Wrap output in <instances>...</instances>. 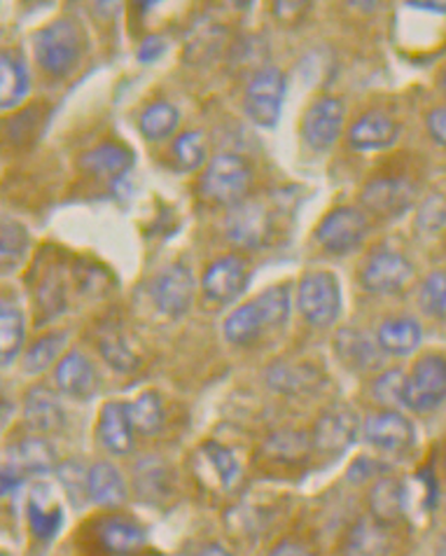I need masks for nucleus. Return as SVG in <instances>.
<instances>
[{
	"label": "nucleus",
	"mask_w": 446,
	"mask_h": 556,
	"mask_svg": "<svg viewBox=\"0 0 446 556\" xmlns=\"http://www.w3.org/2000/svg\"><path fill=\"white\" fill-rule=\"evenodd\" d=\"M290 308L292 302L288 286L267 288L263 295L241 304L225 318V339L234 346L255 344L267 330H281L285 326Z\"/></svg>",
	"instance_id": "nucleus-1"
},
{
	"label": "nucleus",
	"mask_w": 446,
	"mask_h": 556,
	"mask_svg": "<svg viewBox=\"0 0 446 556\" xmlns=\"http://www.w3.org/2000/svg\"><path fill=\"white\" fill-rule=\"evenodd\" d=\"M85 50L82 30L73 20H54L34 36L38 66L54 77H66L80 64Z\"/></svg>",
	"instance_id": "nucleus-2"
},
{
	"label": "nucleus",
	"mask_w": 446,
	"mask_h": 556,
	"mask_svg": "<svg viewBox=\"0 0 446 556\" xmlns=\"http://www.w3.org/2000/svg\"><path fill=\"white\" fill-rule=\"evenodd\" d=\"M253 185V168L241 154L222 152L206 164L202 176V194L220 206H237L249 199Z\"/></svg>",
	"instance_id": "nucleus-3"
},
{
	"label": "nucleus",
	"mask_w": 446,
	"mask_h": 556,
	"mask_svg": "<svg viewBox=\"0 0 446 556\" xmlns=\"http://www.w3.org/2000/svg\"><path fill=\"white\" fill-rule=\"evenodd\" d=\"M297 308L314 328H332L342 314V288L330 271L304 274L297 286Z\"/></svg>",
	"instance_id": "nucleus-4"
},
{
	"label": "nucleus",
	"mask_w": 446,
	"mask_h": 556,
	"mask_svg": "<svg viewBox=\"0 0 446 556\" xmlns=\"http://www.w3.org/2000/svg\"><path fill=\"white\" fill-rule=\"evenodd\" d=\"M288 80L281 68H259L253 73L243 94V111L259 129H276L281 122Z\"/></svg>",
	"instance_id": "nucleus-5"
},
{
	"label": "nucleus",
	"mask_w": 446,
	"mask_h": 556,
	"mask_svg": "<svg viewBox=\"0 0 446 556\" xmlns=\"http://www.w3.org/2000/svg\"><path fill=\"white\" fill-rule=\"evenodd\" d=\"M227 239L243 251H259L273 241L276 218L273 211L259 199H243L232 206L225 220Z\"/></svg>",
	"instance_id": "nucleus-6"
},
{
	"label": "nucleus",
	"mask_w": 446,
	"mask_h": 556,
	"mask_svg": "<svg viewBox=\"0 0 446 556\" xmlns=\"http://www.w3.org/2000/svg\"><path fill=\"white\" fill-rule=\"evenodd\" d=\"M446 400V358L439 353H425L411 367L405 381L403 407L425 414L437 409Z\"/></svg>",
	"instance_id": "nucleus-7"
},
{
	"label": "nucleus",
	"mask_w": 446,
	"mask_h": 556,
	"mask_svg": "<svg viewBox=\"0 0 446 556\" xmlns=\"http://www.w3.org/2000/svg\"><path fill=\"white\" fill-rule=\"evenodd\" d=\"M367 229V215L360 208L340 206L320 220L316 227V241L332 255H348L360 249Z\"/></svg>",
	"instance_id": "nucleus-8"
},
{
	"label": "nucleus",
	"mask_w": 446,
	"mask_h": 556,
	"mask_svg": "<svg viewBox=\"0 0 446 556\" xmlns=\"http://www.w3.org/2000/svg\"><path fill=\"white\" fill-rule=\"evenodd\" d=\"M346 105L336 97H318L302 117V138L314 152H328L344 131Z\"/></svg>",
	"instance_id": "nucleus-9"
},
{
	"label": "nucleus",
	"mask_w": 446,
	"mask_h": 556,
	"mask_svg": "<svg viewBox=\"0 0 446 556\" xmlns=\"http://www.w3.org/2000/svg\"><path fill=\"white\" fill-rule=\"evenodd\" d=\"M417 202V188L407 178H374L360 192V206L377 220H397Z\"/></svg>",
	"instance_id": "nucleus-10"
},
{
	"label": "nucleus",
	"mask_w": 446,
	"mask_h": 556,
	"mask_svg": "<svg viewBox=\"0 0 446 556\" xmlns=\"http://www.w3.org/2000/svg\"><path fill=\"white\" fill-rule=\"evenodd\" d=\"M194 274L182 262H174V265L164 267L150 288L152 302L168 318H180L190 312L194 302Z\"/></svg>",
	"instance_id": "nucleus-11"
},
{
	"label": "nucleus",
	"mask_w": 446,
	"mask_h": 556,
	"mask_svg": "<svg viewBox=\"0 0 446 556\" xmlns=\"http://www.w3.org/2000/svg\"><path fill=\"white\" fill-rule=\"evenodd\" d=\"M360 428L362 424L356 409H351L348 405H336L316 421L311 442L320 454L342 456L358 440Z\"/></svg>",
	"instance_id": "nucleus-12"
},
{
	"label": "nucleus",
	"mask_w": 446,
	"mask_h": 556,
	"mask_svg": "<svg viewBox=\"0 0 446 556\" xmlns=\"http://www.w3.org/2000/svg\"><path fill=\"white\" fill-rule=\"evenodd\" d=\"M251 283L249 262L239 255H225L215 260L202 276V290L211 302L227 304L243 295Z\"/></svg>",
	"instance_id": "nucleus-13"
},
{
	"label": "nucleus",
	"mask_w": 446,
	"mask_h": 556,
	"mask_svg": "<svg viewBox=\"0 0 446 556\" xmlns=\"http://www.w3.org/2000/svg\"><path fill=\"white\" fill-rule=\"evenodd\" d=\"M413 276V265L399 253L379 251L365 262L360 271V283L367 292L374 295H391V292L403 290Z\"/></svg>",
	"instance_id": "nucleus-14"
},
{
	"label": "nucleus",
	"mask_w": 446,
	"mask_h": 556,
	"mask_svg": "<svg viewBox=\"0 0 446 556\" xmlns=\"http://www.w3.org/2000/svg\"><path fill=\"white\" fill-rule=\"evenodd\" d=\"M365 442L386 454H405L417 440L411 421L395 409H383L369 416L362 426Z\"/></svg>",
	"instance_id": "nucleus-15"
},
{
	"label": "nucleus",
	"mask_w": 446,
	"mask_h": 556,
	"mask_svg": "<svg viewBox=\"0 0 446 556\" xmlns=\"http://www.w3.org/2000/svg\"><path fill=\"white\" fill-rule=\"evenodd\" d=\"M399 136V125L386 111H367L348 129V146L358 152H374L391 148Z\"/></svg>",
	"instance_id": "nucleus-16"
},
{
	"label": "nucleus",
	"mask_w": 446,
	"mask_h": 556,
	"mask_svg": "<svg viewBox=\"0 0 446 556\" xmlns=\"http://www.w3.org/2000/svg\"><path fill=\"white\" fill-rule=\"evenodd\" d=\"M133 421L127 403H105L99 412L97 435L107 452L127 456L133 450Z\"/></svg>",
	"instance_id": "nucleus-17"
},
{
	"label": "nucleus",
	"mask_w": 446,
	"mask_h": 556,
	"mask_svg": "<svg viewBox=\"0 0 446 556\" xmlns=\"http://www.w3.org/2000/svg\"><path fill=\"white\" fill-rule=\"evenodd\" d=\"M54 379L59 391L73 400H87L97 391V369L80 351H68L56 363Z\"/></svg>",
	"instance_id": "nucleus-18"
},
{
	"label": "nucleus",
	"mask_w": 446,
	"mask_h": 556,
	"mask_svg": "<svg viewBox=\"0 0 446 556\" xmlns=\"http://www.w3.org/2000/svg\"><path fill=\"white\" fill-rule=\"evenodd\" d=\"M85 174L103 178V180H119L129 174L133 164V152L119 143H101L97 148L87 150L78 160Z\"/></svg>",
	"instance_id": "nucleus-19"
},
{
	"label": "nucleus",
	"mask_w": 446,
	"mask_h": 556,
	"mask_svg": "<svg viewBox=\"0 0 446 556\" xmlns=\"http://www.w3.org/2000/svg\"><path fill=\"white\" fill-rule=\"evenodd\" d=\"M334 351L353 372H372L381 367V346L360 330H340L334 337Z\"/></svg>",
	"instance_id": "nucleus-20"
},
{
	"label": "nucleus",
	"mask_w": 446,
	"mask_h": 556,
	"mask_svg": "<svg viewBox=\"0 0 446 556\" xmlns=\"http://www.w3.org/2000/svg\"><path fill=\"white\" fill-rule=\"evenodd\" d=\"M145 529L129 517H107L97 527V540L105 552L115 556H127L145 545Z\"/></svg>",
	"instance_id": "nucleus-21"
},
{
	"label": "nucleus",
	"mask_w": 446,
	"mask_h": 556,
	"mask_svg": "<svg viewBox=\"0 0 446 556\" xmlns=\"http://www.w3.org/2000/svg\"><path fill=\"white\" fill-rule=\"evenodd\" d=\"M369 513L383 527H391L407 515V486L395 477H381L369 489Z\"/></svg>",
	"instance_id": "nucleus-22"
},
{
	"label": "nucleus",
	"mask_w": 446,
	"mask_h": 556,
	"mask_svg": "<svg viewBox=\"0 0 446 556\" xmlns=\"http://www.w3.org/2000/svg\"><path fill=\"white\" fill-rule=\"evenodd\" d=\"M87 498L101 507L115 509L127 501V482L113 463L101 460L87 470Z\"/></svg>",
	"instance_id": "nucleus-23"
},
{
	"label": "nucleus",
	"mask_w": 446,
	"mask_h": 556,
	"mask_svg": "<svg viewBox=\"0 0 446 556\" xmlns=\"http://www.w3.org/2000/svg\"><path fill=\"white\" fill-rule=\"evenodd\" d=\"M423 339V330L409 316H395L381 323L377 332V342L383 353L388 355H409L419 349Z\"/></svg>",
	"instance_id": "nucleus-24"
},
{
	"label": "nucleus",
	"mask_w": 446,
	"mask_h": 556,
	"mask_svg": "<svg viewBox=\"0 0 446 556\" xmlns=\"http://www.w3.org/2000/svg\"><path fill=\"white\" fill-rule=\"evenodd\" d=\"M24 419L34 430L48 432L64 424V409L52 391L44 386H34L24 397Z\"/></svg>",
	"instance_id": "nucleus-25"
},
{
	"label": "nucleus",
	"mask_w": 446,
	"mask_h": 556,
	"mask_svg": "<svg viewBox=\"0 0 446 556\" xmlns=\"http://www.w3.org/2000/svg\"><path fill=\"white\" fill-rule=\"evenodd\" d=\"M61 521H64V509L56 503H52L50 491L44 486H38L30 496L28 505V527L40 543H50L61 529Z\"/></svg>",
	"instance_id": "nucleus-26"
},
{
	"label": "nucleus",
	"mask_w": 446,
	"mask_h": 556,
	"mask_svg": "<svg viewBox=\"0 0 446 556\" xmlns=\"http://www.w3.org/2000/svg\"><path fill=\"white\" fill-rule=\"evenodd\" d=\"M133 482H136V491L138 496L143 498V503H157L168 498V493H171V470L164 460L160 458H143L138 460L136 472H133Z\"/></svg>",
	"instance_id": "nucleus-27"
},
{
	"label": "nucleus",
	"mask_w": 446,
	"mask_h": 556,
	"mask_svg": "<svg viewBox=\"0 0 446 556\" xmlns=\"http://www.w3.org/2000/svg\"><path fill=\"white\" fill-rule=\"evenodd\" d=\"M267 381L273 391L285 395H300L316 389L320 372L311 365H292V363H273L267 369Z\"/></svg>",
	"instance_id": "nucleus-28"
},
{
	"label": "nucleus",
	"mask_w": 446,
	"mask_h": 556,
	"mask_svg": "<svg viewBox=\"0 0 446 556\" xmlns=\"http://www.w3.org/2000/svg\"><path fill=\"white\" fill-rule=\"evenodd\" d=\"M28 87L30 77L24 61L12 52L0 54V105H3V111L17 108L28 94Z\"/></svg>",
	"instance_id": "nucleus-29"
},
{
	"label": "nucleus",
	"mask_w": 446,
	"mask_h": 556,
	"mask_svg": "<svg viewBox=\"0 0 446 556\" xmlns=\"http://www.w3.org/2000/svg\"><path fill=\"white\" fill-rule=\"evenodd\" d=\"M388 554V531L377 519H360L351 529L344 556H386Z\"/></svg>",
	"instance_id": "nucleus-30"
},
{
	"label": "nucleus",
	"mask_w": 446,
	"mask_h": 556,
	"mask_svg": "<svg viewBox=\"0 0 446 556\" xmlns=\"http://www.w3.org/2000/svg\"><path fill=\"white\" fill-rule=\"evenodd\" d=\"M24 314L20 312V306L3 300V304H0V358H3V367H10L20 358L24 349Z\"/></svg>",
	"instance_id": "nucleus-31"
},
{
	"label": "nucleus",
	"mask_w": 446,
	"mask_h": 556,
	"mask_svg": "<svg viewBox=\"0 0 446 556\" xmlns=\"http://www.w3.org/2000/svg\"><path fill=\"white\" fill-rule=\"evenodd\" d=\"M178 122H180V113L174 103L155 101L141 113L138 129H141L143 138H148V141L160 143V141H166L168 136H174V131L178 129Z\"/></svg>",
	"instance_id": "nucleus-32"
},
{
	"label": "nucleus",
	"mask_w": 446,
	"mask_h": 556,
	"mask_svg": "<svg viewBox=\"0 0 446 556\" xmlns=\"http://www.w3.org/2000/svg\"><path fill=\"white\" fill-rule=\"evenodd\" d=\"M66 342H68L66 332H48L44 337H40L38 342L30 344L28 351L24 353V358H22L24 372L40 375V372H44V369H50L52 363L64 358L61 351H64Z\"/></svg>",
	"instance_id": "nucleus-33"
},
{
	"label": "nucleus",
	"mask_w": 446,
	"mask_h": 556,
	"mask_svg": "<svg viewBox=\"0 0 446 556\" xmlns=\"http://www.w3.org/2000/svg\"><path fill=\"white\" fill-rule=\"evenodd\" d=\"M171 157L178 164V172L190 174L202 168L208 160V146L202 131H182L171 146Z\"/></svg>",
	"instance_id": "nucleus-34"
},
{
	"label": "nucleus",
	"mask_w": 446,
	"mask_h": 556,
	"mask_svg": "<svg viewBox=\"0 0 446 556\" xmlns=\"http://www.w3.org/2000/svg\"><path fill=\"white\" fill-rule=\"evenodd\" d=\"M311 444L314 442L300 430H281V432H273V435L265 442V454L273 460L297 463L306 458Z\"/></svg>",
	"instance_id": "nucleus-35"
},
{
	"label": "nucleus",
	"mask_w": 446,
	"mask_h": 556,
	"mask_svg": "<svg viewBox=\"0 0 446 556\" xmlns=\"http://www.w3.org/2000/svg\"><path fill=\"white\" fill-rule=\"evenodd\" d=\"M36 304L40 312V320H50V318H56L59 314H64L66 283H64V276H61L56 269H50L44 274V278L36 290Z\"/></svg>",
	"instance_id": "nucleus-36"
},
{
	"label": "nucleus",
	"mask_w": 446,
	"mask_h": 556,
	"mask_svg": "<svg viewBox=\"0 0 446 556\" xmlns=\"http://www.w3.org/2000/svg\"><path fill=\"white\" fill-rule=\"evenodd\" d=\"M129 414L136 432H141V435H155L164 421L162 397L155 391H145L133 403H129Z\"/></svg>",
	"instance_id": "nucleus-37"
},
{
	"label": "nucleus",
	"mask_w": 446,
	"mask_h": 556,
	"mask_svg": "<svg viewBox=\"0 0 446 556\" xmlns=\"http://www.w3.org/2000/svg\"><path fill=\"white\" fill-rule=\"evenodd\" d=\"M30 245V235L22 223L5 220L3 223V239H0V260H3V271L10 274L17 269Z\"/></svg>",
	"instance_id": "nucleus-38"
},
{
	"label": "nucleus",
	"mask_w": 446,
	"mask_h": 556,
	"mask_svg": "<svg viewBox=\"0 0 446 556\" xmlns=\"http://www.w3.org/2000/svg\"><path fill=\"white\" fill-rule=\"evenodd\" d=\"M54 466V450L52 446L38 440V438H28L24 442H20L17 446V463H12L14 472L26 470V472H48Z\"/></svg>",
	"instance_id": "nucleus-39"
},
{
	"label": "nucleus",
	"mask_w": 446,
	"mask_h": 556,
	"mask_svg": "<svg viewBox=\"0 0 446 556\" xmlns=\"http://www.w3.org/2000/svg\"><path fill=\"white\" fill-rule=\"evenodd\" d=\"M202 456L211 463L213 472L218 475L222 489H232L237 484V480L241 477V466L237 456L229 452L227 446H222L220 442H204Z\"/></svg>",
	"instance_id": "nucleus-40"
},
{
	"label": "nucleus",
	"mask_w": 446,
	"mask_h": 556,
	"mask_svg": "<svg viewBox=\"0 0 446 556\" xmlns=\"http://www.w3.org/2000/svg\"><path fill=\"white\" fill-rule=\"evenodd\" d=\"M99 353L103 361L111 365L117 372H133L138 367V358L127 346L125 339H122L119 330H105L99 339Z\"/></svg>",
	"instance_id": "nucleus-41"
},
{
	"label": "nucleus",
	"mask_w": 446,
	"mask_h": 556,
	"mask_svg": "<svg viewBox=\"0 0 446 556\" xmlns=\"http://www.w3.org/2000/svg\"><path fill=\"white\" fill-rule=\"evenodd\" d=\"M225 38V28L220 26H204L202 30H196V34H192L188 38V54H184V59L194 61V64H199V61H204L206 56H213L215 52H218L220 42Z\"/></svg>",
	"instance_id": "nucleus-42"
},
{
	"label": "nucleus",
	"mask_w": 446,
	"mask_h": 556,
	"mask_svg": "<svg viewBox=\"0 0 446 556\" xmlns=\"http://www.w3.org/2000/svg\"><path fill=\"white\" fill-rule=\"evenodd\" d=\"M421 306L430 316H446V269L430 274L421 288Z\"/></svg>",
	"instance_id": "nucleus-43"
},
{
	"label": "nucleus",
	"mask_w": 446,
	"mask_h": 556,
	"mask_svg": "<svg viewBox=\"0 0 446 556\" xmlns=\"http://www.w3.org/2000/svg\"><path fill=\"white\" fill-rule=\"evenodd\" d=\"M405 381H407V375L403 372V369H388V372H383V375L377 377L372 393L381 405L403 407Z\"/></svg>",
	"instance_id": "nucleus-44"
},
{
	"label": "nucleus",
	"mask_w": 446,
	"mask_h": 556,
	"mask_svg": "<svg viewBox=\"0 0 446 556\" xmlns=\"http://www.w3.org/2000/svg\"><path fill=\"white\" fill-rule=\"evenodd\" d=\"M40 125H42V119H40V105L26 108L24 113L14 115V119L8 122V136H10V141L17 143V146L30 143V141H34L36 129H38Z\"/></svg>",
	"instance_id": "nucleus-45"
},
{
	"label": "nucleus",
	"mask_w": 446,
	"mask_h": 556,
	"mask_svg": "<svg viewBox=\"0 0 446 556\" xmlns=\"http://www.w3.org/2000/svg\"><path fill=\"white\" fill-rule=\"evenodd\" d=\"M444 225H446V199L442 197L425 199L419 211L417 229L425 231V235H433V231H439Z\"/></svg>",
	"instance_id": "nucleus-46"
},
{
	"label": "nucleus",
	"mask_w": 446,
	"mask_h": 556,
	"mask_svg": "<svg viewBox=\"0 0 446 556\" xmlns=\"http://www.w3.org/2000/svg\"><path fill=\"white\" fill-rule=\"evenodd\" d=\"M388 468L386 466H381L379 460H372V458H365V456H360V458H356L351 463V468H348V480L353 482V484H362V482H369V480H374V477H379L381 472H386Z\"/></svg>",
	"instance_id": "nucleus-47"
},
{
	"label": "nucleus",
	"mask_w": 446,
	"mask_h": 556,
	"mask_svg": "<svg viewBox=\"0 0 446 556\" xmlns=\"http://www.w3.org/2000/svg\"><path fill=\"white\" fill-rule=\"evenodd\" d=\"M309 8L311 3H283L281 0V3H273V20H279L285 26H295L306 17Z\"/></svg>",
	"instance_id": "nucleus-48"
},
{
	"label": "nucleus",
	"mask_w": 446,
	"mask_h": 556,
	"mask_svg": "<svg viewBox=\"0 0 446 556\" xmlns=\"http://www.w3.org/2000/svg\"><path fill=\"white\" fill-rule=\"evenodd\" d=\"M425 127H428V134L433 136V141L446 148V105L433 108V111L428 113Z\"/></svg>",
	"instance_id": "nucleus-49"
},
{
	"label": "nucleus",
	"mask_w": 446,
	"mask_h": 556,
	"mask_svg": "<svg viewBox=\"0 0 446 556\" xmlns=\"http://www.w3.org/2000/svg\"><path fill=\"white\" fill-rule=\"evenodd\" d=\"M164 52H166V40L157 34H152V36H145L141 48H138V61H141V64H152V61L162 59Z\"/></svg>",
	"instance_id": "nucleus-50"
},
{
	"label": "nucleus",
	"mask_w": 446,
	"mask_h": 556,
	"mask_svg": "<svg viewBox=\"0 0 446 556\" xmlns=\"http://www.w3.org/2000/svg\"><path fill=\"white\" fill-rule=\"evenodd\" d=\"M267 556H316L309 547H304L297 540H281Z\"/></svg>",
	"instance_id": "nucleus-51"
},
{
	"label": "nucleus",
	"mask_w": 446,
	"mask_h": 556,
	"mask_svg": "<svg viewBox=\"0 0 446 556\" xmlns=\"http://www.w3.org/2000/svg\"><path fill=\"white\" fill-rule=\"evenodd\" d=\"M407 8L423 10V12H439V14H446V3H433V0H428V3H407Z\"/></svg>",
	"instance_id": "nucleus-52"
},
{
	"label": "nucleus",
	"mask_w": 446,
	"mask_h": 556,
	"mask_svg": "<svg viewBox=\"0 0 446 556\" xmlns=\"http://www.w3.org/2000/svg\"><path fill=\"white\" fill-rule=\"evenodd\" d=\"M196 556H232V552L225 549L222 545H206L204 549H199Z\"/></svg>",
	"instance_id": "nucleus-53"
},
{
	"label": "nucleus",
	"mask_w": 446,
	"mask_h": 556,
	"mask_svg": "<svg viewBox=\"0 0 446 556\" xmlns=\"http://www.w3.org/2000/svg\"><path fill=\"white\" fill-rule=\"evenodd\" d=\"M442 89H444V94H446V71H444V75H442Z\"/></svg>",
	"instance_id": "nucleus-54"
},
{
	"label": "nucleus",
	"mask_w": 446,
	"mask_h": 556,
	"mask_svg": "<svg viewBox=\"0 0 446 556\" xmlns=\"http://www.w3.org/2000/svg\"><path fill=\"white\" fill-rule=\"evenodd\" d=\"M435 556H446V547H442V549H439Z\"/></svg>",
	"instance_id": "nucleus-55"
},
{
	"label": "nucleus",
	"mask_w": 446,
	"mask_h": 556,
	"mask_svg": "<svg viewBox=\"0 0 446 556\" xmlns=\"http://www.w3.org/2000/svg\"><path fill=\"white\" fill-rule=\"evenodd\" d=\"M141 556H162V554H157V552H148V554H141Z\"/></svg>",
	"instance_id": "nucleus-56"
}]
</instances>
